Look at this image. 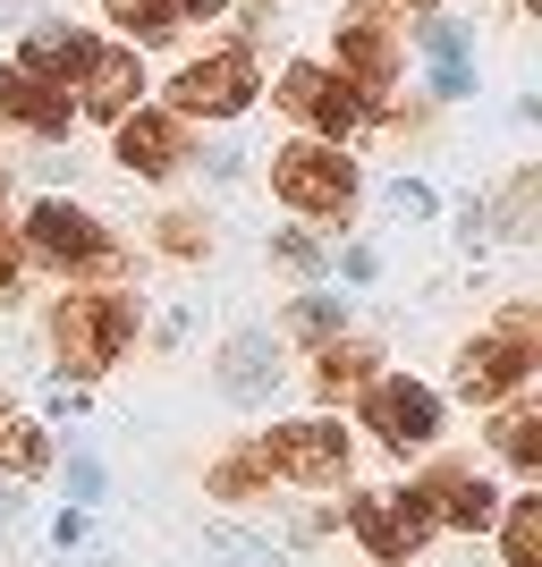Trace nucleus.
Segmentation results:
<instances>
[{
	"label": "nucleus",
	"mask_w": 542,
	"mask_h": 567,
	"mask_svg": "<svg viewBox=\"0 0 542 567\" xmlns=\"http://www.w3.org/2000/svg\"><path fill=\"white\" fill-rule=\"evenodd\" d=\"M51 339H60V364L76 381H94L119 364V348L136 339V297H60L51 313Z\"/></svg>",
	"instance_id": "obj_1"
},
{
	"label": "nucleus",
	"mask_w": 542,
	"mask_h": 567,
	"mask_svg": "<svg viewBox=\"0 0 542 567\" xmlns=\"http://www.w3.org/2000/svg\"><path fill=\"white\" fill-rule=\"evenodd\" d=\"M272 195H280L288 213H314V220H339L356 204V162L339 144H280L272 153Z\"/></svg>",
	"instance_id": "obj_2"
},
{
	"label": "nucleus",
	"mask_w": 542,
	"mask_h": 567,
	"mask_svg": "<svg viewBox=\"0 0 542 567\" xmlns=\"http://www.w3.org/2000/svg\"><path fill=\"white\" fill-rule=\"evenodd\" d=\"M280 111L288 118H306L323 144H348L365 118H374V94H356L339 69H314V60H297V69L280 76Z\"/></svg>",
	"instance_id": "obj_3"
},
{
	"label": "nucleus",
	"mask_w": 542,
	"mask_h": 567,
	"mask_svg": "<svg viewBox=\"0 0 542 567\" xmlns=\"http://www.w3.org/2000/svg\"><path fill=\"white\" fill-rule=\"evenodd\" d=\"M25 246L43 262H60V271H119V246L102 237V220L76 213V204H60V195L25 213Z\"/></svg>",
	"instance_id": "obj_4"
},
{
	"label": "nucleus",
	"mask_w": 542,
	"mask_h": 567,
	"mask_svg": "<svg viewBox=\"0 0 542 567\" xmlns=\"http://www.w3.org/2000/svg\"><path fill=\"white\" fill-rule=\"evenodd\" d=\"M263 474H288V483H339L348 474V432L330 415H306V424H280L255 441Z\"/></svg>",
	"instance_id": "obj_5"
},
{
	"label": "nucleus",
	"mask_w": 542,
	"mask_h": 567,
	"mask_svg": "<svg viewBox=\"0 0 542 567\" xmlns=\"http://www.w3.org/2000/svg\"><path fill=\"white\" fill-rule=\"evenodd\" d=\"M255 94H263V76H255V51H213V60L178 69V85H170L178 118H237V111H246Z\"/></svg>",
	"instance_id": "obj_6"
},
{
	"label": "nucleus",
	"mask_w": 542,
	"mask_h": 567,
	"mask_svg": "<svg viewBox=\"0 0 542 567\" xmlns=\"http://www.w3.org/2000/svg\"><path fill=\"white\" fill-rule=\"evenodd\" d=\"M534 364H542V339H525V331H483L467 355H458V390H467L474 406H500L509 390H525V381H534Z\"/></svg>",
	"instance_id": "obj_7"
},
{
	"label": "nucleus",
	"mask_w": 542,
	"mask_h": 567,
	"mask_svg": "<svg viewBox=\"0 0 542 567\" xmlns=\"http://www.w3.org/2000/svg\"><path fill=\"white\" fill-rule=\"evenodd\" d=\"M365 432L390 441V450H432V432H441V399H432L425 381H365Z\"/></svg>",
	"instance_id": "obj_8"
},
{
	"label": "nucleus",
	"mask_w": 542,
	"mask_h": 567,
	"mask_svg": "<svg viewBox=\"0 0 542 567\" xmlns=\"http://www.w3.org/2000/svg\"><path fill=\"white\" fill-rule=\"evenodd\" d=\"M330 34H339V76L356 94H390L399 85V25H390V9H348Z\"/></svg>",
	"instance_id": "obj_9"
},
{
	"label": "nucleus",
	"mask_w": 542,
	"mask_h": 567,
	"mask_svg": "<svg viewBox=\"0 0 542 567\" xmlns=\"http://www.w3.org/2000/svg\"><path fill=\"white\" fill-rule=\"evenodd\" d=\"M348 525H356V543L374 550V559H416L425 534H432V508H425V492H374V499L348 508Z\"/></svg>",
	"instance_id": "obj_10"
},
{
	"label": "nucleus",
	"mask_w": 542,
	"mask_h": 567,
	"mask_svg": "<svg viewBox=\"0 0 542 567\" xmlns=\"http://www.w3.org/2000/svg\"><path fill=\"white\" fill-rule=\"evenodd\" d=\"M119 162L136 169V178H170V169L187 162V127H178V111H127V118H119Z\"/></svg>",
	"instance_id": "obj_11"
},
{
	"label": "nucleus",
	"mask_w": 542,
	"mask_h": 567,
	"mask_svg": "<svg viewBox=\"0 0 542 567\" xmlns=\"http://www.w3.org/2000/svg\"><path fill=\"white\" fill-rule=\"evenodd\" d=\"M416 492H425L432 525H458V534H483V525L500 517V492H492L474 466H441L432 483H416Z\"/></svg>",
	"instance_id": "obj_12"
},
{
	"label": "nucleus",
	"mask_w": 542,
	"mask_h": 567,
	"mask_svg": "<svg viewBox=\"0 0 542 567\" xmlns=\"http://www.w3.org/2000/svg\"><path fill=\"white\" fill-rule=\"evenodd\" d=\"M94 34H76V25H34V34H25V51H18V69L34 76V85H60V94H69L76 76L94 69Z\"/></svg>",
	"instance_id": "obj_13"
},
{
	"label": "nucleus",
	"mask_w": 542,
	"mask_h": 567,
	"mask_svg": "<svg viewBox=\"0 0 542 567\" xmlns=\"http://www.w3.org/2000/svg\"><path fill=\"white\" fill-rule=\"evenodd\" d=\"M0 118H18L25 136H69V94L60 85H34L25 69H0Z\"/></svg>",
	"instance_id": "obj_14"
},
{
	"label": "nucleus",
	"mask_w": 542,
	"mask_h": 567,
	"mask_svg": "<svg viewBox=\"0 0 542 567\" xmlns=\"http://www.w3.org/2000/svg\"><path fill=\"white\" fill-rule=\"evenodd\" d=\"M76 94H85L94 118H127L136 94H144V60H136V51H94V69L76 76Z\"/></svg>",
	"instance_id": "obj_15"
},
{
	"label": "nucleus",
	"mask_w": 542,
	"mask_h": 567,
	"mask_svg": "<svg viewBox=\"0 0 542 567\" xmlns=\"http://www.w3.org/2000/svg\"><path fill=\"white\" fill-rule=\"evenodd\" d=\"M102 9H111L136 43H170V34H187L195 18H221L229 0H102Z\"/></svg>",
	"instance_id": "obj_16"
},
{
	"label": "nucleus",
	"mask_w": 542,
	"mask_h": 567,
	"mask_svg": "<svg viewBox=\"0 0 542 567\" xmlns=\"http://www.w3.org/2000/svg\"><path fill=\"white\" fill-rule=\"evenodd\" d=\"M314 381H323V399H339V390H365V381H374V348H356V339H339V348H323V364H314Z\"/></svg>",
	"instance_id": "obj_17"
},
{
	"label": "nucleus",
	"mask_w": 542,
	"mask_h": 567,
	"mask_svg": "<svg viewBox=\"0 0 542 567\" xmlns=\"http://www.w3.org/2000/svg\"><path fill=\"white\" fill-rule=\"evenodd\" d=\"M492 441H500V457H509V466H525V474L542 466V415H534V406H509Z\"/></svg>",
	"instance_id": "obj_18"
},
{
	"label": "nucleus",
	"mask_w": 542,
	"mask_h": 567,
	"mask_svg": "<svg viewBox=\"0 0 542 567\" xmlns=\"http://www.w3.org/2000/svg\"><path fill=\"white\" fill-rule=\"evenodd\" d=\"M500 543H509V567H542V499H518V508H509Z\"/></svg>",
	"instance_id": "obj_19"
},
{
	"label": "nucleus",
	"mask_w": 542,
	"mask_h": 567,
	"mask_svg": "<svg viewBox=\"0 0 542 567\" xmlns=\"http://www.w3.org/2000/svg\"><path fill=\"white\" fill-rule=\"evenodd\" d=\"M43 457H51V441L34 424H0V474H43Z\"/></svg>",
	"instance_id": "obj_20"
},
{
	"label": "nucleus",
	"mask_w": 542,
	"mask_h": 567,
	"mask_svg": "<svg viewBox=\"0 0 542 567\" xmlns=\"http://www.w3.org/2000/svg\"><path fill=\"white\" fill-rule=\"evenodd\" d=\"M213 492L221 499H255L263 492V457L255 450H246V457H221V466H213Z\"/></svg>",
	"instance_id": "obj_21"
},
{
	"label": "nucleus",
	"mask_w": 542,
	"mask_h": 567,
	"mask_svg": "<svg viewBox=\"0 0 542 567\" xmlns=\"http://www.w3.org/2000/svg\"><path fill=\"white\" fill-rule=\"evenodd\" d=\"M255 364H263V339H237V355H229V390H237V399H255V390H263Z\"/></svg>",
	"instance_id": "obj_22"
},
{
	"label": "nucleus",
	"mask_w": 542,
	"mask_h": 567,
	"mask_svg": "<svg viewBox=\"0 0 542 567\" xmlns=\"http://www.w3.org/2000/svg\"><path fill=\"white\" fill-rule=\"evenodd\" d=\"M162 255H204V220H195V213H170L162 220Z\"/></svg>",
	"instance_id": "obj_23"
},
{
	"label": "nucleus",
	"mask_w": 542,
	"mask_h": 567,
	"mask_svg": "<svg viewBox=\"0 0 542 567\" xmlns=\"http://www.w3.org/2000/svg\"><path fill=\"white\" fill-rule=\"evenodd\" d=\"M330 322H339V306H330V297H314V306H297V313H288V331H297V339H323Z\"/></svg>",
	"instance_id": "obj_24"
},
{
	"label": "nucleus",
	"mask_w": 542,
	"mask_h": 567,
	"mask_svg": "<svg viewBox=\"0 0 542 567\" xmlns=\"http://www.w3.org/2000/svg\"><path fill=\"white\" fill-rule=\"evenodd\" d=\"M18 271H25V262H18V246H9V237H0V297H9V288H18Z\"/></svg>",
	"instance_id": "obj_25"
},
{
	"label": "nucleus",
	"mask_w": 542,
	"mask_h": 567,
	"mask_svg": "<svg viewBox=\"0 0 542 567\" xmlns=\"http://www.w3.org/2000/svg\"><path fill=\"white\" fill-rule=\"evenodd\" d=\"M416 9H441V0H416Z\"/></svg>",
	"instance_id": "obj_26"
}]
</instances>
